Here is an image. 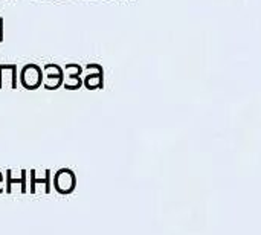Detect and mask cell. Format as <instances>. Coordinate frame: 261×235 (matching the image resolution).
Wrapping results in <instances>:
<instances>
[{
    "mask_svg": "<svg viewBox=\"0 0 261 235\" xmlns=\"http://www.w3.org/2000/svg\"><path fill=\"white\" fill-rule=\"evenodd\" d=\"M43 80H44L43 67L34 63L23 66V69L20 70V84L26 90H37L40 86H43Z\"/></svg>",
    "mask_w": 261,
    "mask_h": 235,
    "instance_id": "1",
    "label": "cell"
},
{
    "mask_svg": "<svg viewBox=\"0 0 261 235\" xmlns=\"http://www.w3.org/2000/svg\"><path fill=\"white\" fill-rule=\"evenodd\" d=\"M52 185L54 190L61 196L72 194L76 188V176L70 168H61L52 177Z\"/></svg>",
    "mask_w": 261,
    "mask_h": 235,
    "instance_id": "2",
    "label": "cell"
},
{
    "mask_svg": "<svg viewBox=\"0 0 261 235\" xmlns=\"http://www.w3.org/2000/svg\"><path fill=\"white\" fill-rule=\"evenodd\" d=\"M29 179H31V184H29V193L31 194H38V193H43V194H49L52 191L50 188V170H44V177H37V173L35 170H31L29 171Z\"/></svg>",
    "mask_w": 261,
    "mask_h": 235,
    "instance_id": "3",
    "label": "cell"
},
{
    "mask_svg": "<svg viewBox=\"0 0 261 235\" xmlns=\"http://www.w3.org/2000/svg\"><path fill=\"white\" fill-rule=\"evenodd\" d=\"M28 173L24 171V170H21L20 171V177H12V170H6V173H5V193H8V194H12L14 193V190H15V185H18V188H20V193L21 194H26L29 190H28V187H26V180H28Z\"/></svg>",
    "mask_w": 261,
    "mask_h": 235,
    "instance_id": "4",
    "label": "cell"
},
{
    "mask_svg": "<svg viewBox=\"0 0 261 235\" xmlns=\"http://www.w3.org/2000/svg\"><path fill=\"white\" fill-rule=\"evenodd\" d=\"M5 80L9 81L12 89H17V66L15 64H0V89L5 86Z\"/></svg>",
    "mask_w": 261,
    "mask_h": 235,
    "instance_id": "5",
    "label": "cell"
},
{
    "mask_svg": "<svg viewBox=\"0 0 261 235\" xmlns=\"http://www.w3.org/2000/svg\"><path fill=\"white\" fill-rule=\"evenodd\" d=\"M86 69H96V73L87 75V76L84 78L83 84H84L89 90L102 87V69H101V66H98V64H87Z\"/></svg>",
    "mask_w": 261,
    "mask_h": 235,
    "instance_id": "6",
    "label": "cell"
},
{
    "mask_svg": "<svg viewBox=\"0 0 261 235\" xmlns=\"http://www.w3.org/2000/svg\"><path fill=\"white\" fill-rule=\"evenodd\" d=\"M64 84V76H44L43 86L46 90H57Z\"/></svg>",
    "mask_w": 261,
    "mask_h": 235,
    "instance_id": "7",
    "label": "cell"
},
{
    "mask_svg": "<svg viewBox=\"0 0 261 235\" xmlns=\"http://www.w3.org/2000/svg\"><path fill=\"white\" fill-rule=\"evenodd\" d=\"M43 73L44 76H64V69L60 67L58 64L47 63L43 66Z\"/></svg>",
    "mask_w": 261,
    "mask_h": 235,
    "instance_id": "8",
    "label": "cell"
},
{
    "mask_svg": "<svg viewBox=\"0 0 261 235\" xmlns=\"http://www.w3.org/2000/svg\"><path fill=\"white\" fill-rule=\"evenodd\" d=\"M64 70H67V80H78L83 72V67L80 64H66Z\"/></svg>",
    "mask_w": 261,
    "mask_h": 235,
    "instance_id": "9",
    "label": "cell"
},
{
    "mask_svg": "<svg viewBox=\"0 0 261 235\" xmlns=\"http://www.w3.org/2000/svg\"><path fill=\"white\" fill-rule=\"evenodd\" d=\"M5 177H3V174H2V171H0V194H3L5 193Z\"/></svg>",
    "mask_w": 261,
    "mask_h": 235,
    "instance_id": "10",
    "label": "cell"
},
{
    "mask_svg": "<svg viewBox=\"0 0 261 235\" xmlns=\"http://www.w3.org/2000/svg\"><path fill=\"white\" fill-rule=\"evenodd\" d=\"M0 28H3V18L0 17Z\"/></svg>",
    "mask_w": 261,
    "mask_h": 235,
    "instance_id": "11",
    "label": "cell"
}]
</instances>
